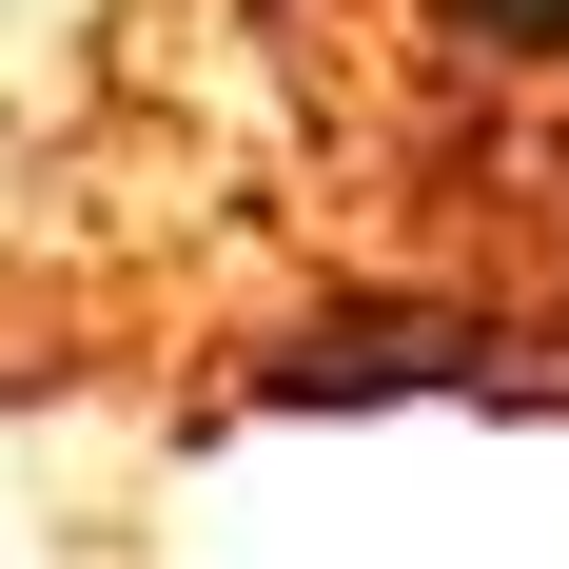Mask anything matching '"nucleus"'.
<instances>
[{"mask_svg": "<svg viewBox=\"0 0 569 569\" xmlns=\"http://www.w3.org/2000/svg\"><path fill=\"white\" fill-rule=\"evenodd\" d=\"M452 373H471V315H353L276 353V393H452Z\"/></svg>", "mask_w": 569, "mask_h": 569, "instance_id": "nucleus-1", "label": "nucleus"}, {"mask_svg": "<svg viewBox=\"0 0 569 569\" xmlns=\"http://www.w3.org/2000/svg\"><path fill=\"white\" fill-rule=\"evenodd\" d=\"M412 40L491 99H569V0H412Z\"/></svg>", "mask_w": 569, "mask_h": 569, "instance_id": "nucleus-2", "label": "nucleus"}]
</instances>
